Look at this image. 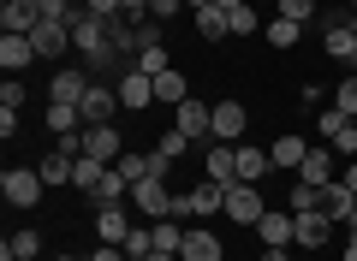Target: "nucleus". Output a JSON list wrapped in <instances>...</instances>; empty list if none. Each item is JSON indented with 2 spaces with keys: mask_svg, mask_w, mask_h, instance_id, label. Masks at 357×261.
<instances>
[{
  "mask_svg": "<svg viewBox=\"0 0 357 261\" xmlns=\"http://www.w3.org/2000/svg\"><path fill=\"white\" fill-rule=\"evenodd\" d=\"M72 48L84 54L89 65H107V54H114V30H107V18H89L84 6L72 13Z\"/></svg>",
  "mask_w": 357,
  "mask_h": 261,
  "instance_id": "1",
  "label": "nucleus"
},
{
  "mask_svg": "<svg viewBox=\"0 0 357 261\" xmlns=\"http://www.w3.org/2000/svg\"><path fill=\"white\" fill-rule=\"evenodd\" d=\"M42 190H48V184H42L36 166H6V173H0V196L13 202V208H36Z\"/></svg>",
  "mask_w": 357,
  "mask_h": 261,
  "instance_id": "2",
  "label": "nucleus"
},
{
  "mask_svg": "<svg viewBox=\"0 0 357 261\" xmlns=\"http://www.w3.org/2000/svg\"><path fill=\"white\" fill-rule=\"evenodd\" d=\"M173 131H185V137L191 143H215V107H208V101H178L173 107Z\"/></svg>",
  "mask_w": 357,
  "mask_h": 261,
  "instance_id": "3",
  "label": "nucleus"
},
{
  "mask_svg": "<svg viewBox=\"0 0 357 261\" xmlns=\"http://www.w3.org/2000/svg\"><path fill=\"white\" fill-rule=\"evenodd\" d=\"M250 232L262 237L268 249H292V244H298V214H292V208H286V214H280V208H268L262 220L250 226Z\"/></svg>",
  "mask_w": 357,
  "mask_h": 261,
  "instance_id": "4",
  "label": "nucleus"
},
{
  "mask_svg": "<svg viewBox=\"0 0 357 261\" xmlns=\"http://www.w3.org/2000/svg\"><path fill=\"white\" fill-rule=\"evenodd\" d=\"M262 214H268V202H262V190H256V184H232V190H227V220H232V226L250 232Z\"/></svg>",
  "mask_w": 357,
  "mask_h": 261,
  "instance_id": "5",
  "label": "nucleus"
},
{
  "mask_svg": "<svg viewBox=\"0 0 357 261\" xmlns=\"http://www.w3.org/2000/svg\"><path fill=\"white\" fill-rule=\"evenodd\" d=\"M30 42H36V60H60V54L72 48V24H66V18H42V24L30 30Z\"/></svg>",
  "mask_w": 357,
  "mask_h": 261,
  "instance_id": "6",
  "label": "nucleus"
},
{
  "mask_svg": "<svg viewBox=\"0 0 357 261\" xmlns=\"http://www.w3.org/2000/svg\"><path fill=\"white\" fill-rule=\"evenodd\" d=\"M178 261H227V249H220V232H208V226H185Z\"/></svg>",
  "mask_w": 357,
  "mask_h": 261,
  "instance_id": "7",
  "label": "nucleus"
},
{
  "mask_svg": "<svg viewBox=\"0 0 357 261\" xmlns=\"http://www.w3.org/2000/svg\"><path fill=\"white\" fill-rule=\"evenodd\" d=\"M84 107V125H114L119 113V84H89V95L77 101Z\"/></svg>",
  "mask_w": 357,
  "mask_h": 261,
  "instance_id": "8",
  "label": "nucleus"
},
{
  "mask_svg": "<svg viewBox=\"0 0 357 261\" xmlns=\"http://www.w3.org/2000/svg\"><path fill=\"white\" fill-rule=\"evenodd\" d=\"M244 131H250L244 101H215V143H244Z\"/></svg>",
  "mask_w": 357,
  "mask_h": 261,
  "instance_id": "9",
  "label": "nucleus"
},
{
  "mask_svg": "<svg viewBox=\"0 0 357 261\" xmlns=\"http://www.w3.org/2000/svg\"><path fill=\"white\" fill-rule=\"evenodd\" d=\"M333 178H340V155H333V149H310V155H304V166H298V184L328 190Z\"/></svg>",
  "mask_w": 357,
  "mask_h": 261,
  "instance_id": "10",
  "label": "nucleus"
},
{
  "mask_svg": "<svg viewBox=\"0 0 357 261\" xmlns=\"http://www.w3.org/2000/svg\"><path fill=\"white\" fill-rule=\"evenodd\" d=\"M131 202H137L143 214H149V220H161L167 208H173V190H167V178H137V184H131Z\"/></svg>",
  "mask_w": 357,
  "mask_h": 261,
  "instance_id": "11",
  "label": "nucleus"
},
{
  "mask_svg": "<svg viewBox=\"0 0 357 261\" xmlns=\"http://www.w3.org/2000/svg\"><path fill=\"white\" fill-rule=\"evenodd\" d=\"M36 24H42V0H6L0 6V30L6 36H30Z\"/></svg>",
  "mask_w": 357,
  "mask_h": 261,
  "instance_id": "12",
  "label": "nucleus"
},
{
  "mask_svg": "<svg viewBox=\"0 0 357 261\" xmlns=\"http://www.w3.org/2000/svg\"><path fill=\"white\" fill-rule=\"evenodd\" d=\"M328 60H340V65H351L357 72V30H351V18H328Z\"/></svg>",
  "mask_w": 357,
  "mask_h": 261,
  "instance_id": "13",
  "label": "nucleus"
},
{
  "mask_svg": "<svg viewBox=\"0 0 357 261\" xmlns=\"http://www.w3.org/2000/svg\"><path fill=\"white\" fill-rule=\"evenodd\" d=\"M84 155H89V161H107V166H114L119 155H126V143H119L114 125H84Z\"/></svg>",
  "mask_w": 357,
  "mask_h": 261,
  "instance_id": "14",
  "label": "nucleus"
},
{
  "mask_svg": "<svg viewBox=\"0 0 357 261\" xmlns=\"http://www.w3.org/2000/svg\"><path fill=\"white\" fill-rule=\"evenodd\" d=\"M119 107H126V113L155 107V77L149 72H126V77H119Z\"/></svg>",
  "mask_w": 357,
  "mask_h": 261,
  "instance_id": "15",
  "label": "nucleus"
},
{
  "mask_svg": "<svg viewBox=\"0 0 357 261\" xmlns=\"http://www.w3.org/2000/svg\"><path fill=\"white\" fill-rule=\"evenodd\" d=\"M89 84H96V77H89L84 65H66V72H54L48 95H54V101H84V95H89Z\"/></svg>",
  "mask_w": 357,
  "mask_h": 261,
  "instance_id": "16",
  "label": "nucleus"
},
{
  "mask_svg": "<svg viewBox=\"0 0 357 261\" xmlns=\"http://www.w3.org/2000/svg\"><path fill=\"white\" fill-rule=\"evenodd\" d=\"M328 237H333L328 208H310V214H298V249H321Z\"/></svg>",
  "mask_w": 357,
  "mask_h": 261,
  "instance_id": "17",
  "label": "nucleus"
},
{
  "mask_svg": "<svg viewBox=\"0 0 357 261\" xmlns=\"http://www.w3.org/2000/svg\"><path fill=\"white\" fill-rule=\"evenodd\" d=\"M268 155H274V166H280V173H298V166H304V155H310V143L298 137V131H286V137L268 143Z\"/></svg>",
  "mask_w": 357,
  "mask_h": 261,
  "instance_id": "18",
  "label": "nucleus"
},
{
  "mask_svg": "<svg viewBox=\"0 0 357 261\" xmlns=\"http://www.w3.org/2000/svg\"><path fill=\"white\" fill-rule=\"evenodd\" d=\"M262 173H274V155L256 149V143H238V184H256Z\"/></svg>",
  "mask_w": 357,
  "mask_h": 261,
  "instance_id": "19",
  "label": "nucleus"
},
{
  "mask_svg": "<svg viewBox=\"0 0 357 261\" xmlns=\"http://www.w3.org/2000/svg\"><path fill=\"white\" fill-rule=\"evenodd\" d=\"M227 190H232V184H215V178H197V190H191V208L203 214V220H208V214H227Z\"/></svg>",
  "mask_w": 357,
  "mask_h": 261,
  "instance_id": "20",
  "label": "nucleus"
},
{
  "mask_svg": "<svg viewBox=\"0 0 357 261\" xmlns=\"http://www.w3.org/2000/svg\"><path fill=\"white\" fill-rule=\"evenodd\" d=\"M30 60H36V42H30V36H0V65H6V72H24V65Z\"/></svg>",
  "mask_w": 357,
  "mask_h": 261,
  "instance_id": "21",
  "label": "nucleus"
},
{
  "mask_svg": "<svg viewBox=\"0 0 357 261\" xmlns=\"http://www.w3.org/2000/svg\"><path fill=\"white\" fill-rule=\"evenodd\" d=\"M321 208H328V220H333V226H345V220H351L357 196H351V190H345V178H333V184L321 190Z\"/></svg>",
  "mask_w": 357,
  "mask_h": 261,
  "instance_id": "22",
  "label": "nucleus"
},
{
  "mask_svg": "<svg viewBox=\"0 0 357 261\" xmlns=\"http://www.w3.org/2000/svg\"><path fill=\"white\" fill-rule=\"evenodd\" d=\"M48 131H54V137L84 131V107H77V101H48Z\"/></svg>",
  "mask_w": 357,
  "mask_h": 261,
  "instance_id": "23",
  "label": "nucleus"
},
{
  "mask_svg": "<svg viewBox=\"0 0 357 261\" xmlns=\"http://www.w3.org/2000/svg\"><path fill=\"white\" fill-rule=\"evenodd\" d=\"M197 36H208V42L232 36V13H227V6H215V0H208L203 13H197Z\"/></svg>",
  "mask_w": 357,
  "mask_h": 261,
  "instance_id": "24",
  "label": "nucleus"
},
{
  "mask_svg": "<svg viewBox=\"0 0 357 261\" xmlns=\"http://www.w3.org/2000/svg\"><path fill=\"white\" fill-rule=\"evenodd\" d=\"M96 232H102V244H126L131 237V220H126V208H102V220H96Z\"/></svg>",
  "mask_w": 357,
  "mask_h": 261,
  "instance_id": "25",
  "label": "nucleus"
},
{
  "mask_svg": "<svg viewBox=\"0 0 357 261\" xmlns=\"http://www.w3.org/2000/svg\"><path fill=\"white\" fill-rule=\"evenodd\" d=\"M155 101H167V107L191 101V84H185V72H161V77H155Z\"/></svg>",
  "mask_w": 357,
  "mask_h": 261,
  "instance_id": "26",
  "label": "nucleus"
},
{
  "mask_svg": "<svg viewBox=\"0 0 357 261\" xmlns=\"http://www.w3.org/2000/svg\"><path fill=\"white\" fill-rule=\"evenodd\" d=\"M36 173H42V184H72V173H77V161H72V155H60V149H54L48 161L36 166Z\"/></svg>",
  "mask_w": 357,
  "mask_h": 261,
  "instance_id": "27",
  "label": "nucleus"
},
{
  "mask_svg": "<svg viewBox=\"0 0 357 261\" xmlns=\"http://www.w3.org/2000/svg\"><path fill=\"white\" fill-rule=\"evenodd\" d=\"M102 178H107V161H89V155H77V173H72L77 190H89V196H96V190H102Z\"/></svg>",
  "mask_w": 357,
  "mask_h": 261,
  "instance_id": "28",
  "label": "nucleus"
},
{
  "mask_svg": "<svg viewBox=\"0 0 357 261\" xmlns=\"http://www.w3.org/2000/svg\"><path fill=\"white\" fill-rule=\"evenodd\" d=\"M262 36L274 42V48H298V36H304V24H292V18H268Z\"/></svg>",
  "mask_w": 357,
  "mask_h": 261,
  "instance_id": "29",
  "label": "nucleus"
},
{
  "mask_svg": "<svg viewBox=\"0 0 357 261\" xmlns=\"http://www.w3.org/2000/svg\"><path fill=\"white\" fill-rule=\"evenodd\" d=\"M13 255H30V261H36V255H42V237H36V232H13L6 244H0V261H13Z\"/></svg>",
  "mask_w": 357,
  "mask_h": 261,
  "instance_id": "30",
  "label": "nucleus"
},
{
  "mask_svg": "<svg viewBox=\"0 0 357 261\" xmlns=\"http://www.w3.org/2000/svg\"><path fill=\"white\" fill-rule=\"evenodd\" d=\"M149 232H155V249H173V255H178V244H185V226H178L173 214H161Z\"/></svg>",
  "mask_w": 357,
  "mask_h": 261,
  "instance_id": "31",
  "label": "nucleus"
},
{
  "mask_svg": "<svg viewBox=\"0 0 357 261\" xmlns=\"http://www.w3.org/2000/svg\"><path fill=\"white\" fill-rule=\"evenodd\" d=\"M328 149H333V155H345V161H357V119H345L340 131H333V137H328Z\"/></svg>",
  "mask_w": 357,
  "mask_h": 261,
  "instance_id": "32",
  "label": "nucleus"
},
{
  "mask_svg": "<svg viewBox=\"0 0 357 261\" xmlns=\"http://www.w3.org/2000/svg\"><path fill=\"white\" fill-rule=\"evenodd\" d=\"M185 149H191L185 131H161V137H155V155H167V161H185Z\"/></svg>",
  "mask_w": 357,
  "mask_h": 261,
  "instance_id": "33",
  "label": "nucleus"
},
{
  "mask_svg": "<svg viewBox=\"0 0 357 261\" xmlns=\"http://www.w3.org/2000/svg\"><path fill=\"white\" fill-rule=\"evenodd\" d=\"M137 72H149V77L173 72V60H167V48H161V42H155V48H143V54H137Z\"/></svg>",
  "mask_w": 357,
  "mask_h": 261,
  "instance_id": "34",
  "label": "nucleus"
},
{
  "mask_svg": "<svg viewBox=\"0 0 357 261\" xmlns=\"http://www.w3.org/2000/svg\"><path fill=\"white\" fill-rule=\"evenodd\" d=\"M119 249H126L131 261H143V255H149V249H155V232H149V226H131V237H126V244H119Z\"/></svg>",
  "mask_w": 357,
  "mask_h": 261,
  "instance_id": "35",
  "label": "nucleus"
},
{
  "mask_svg": "<svg viewBox=\"0 0 357 261\" xmlns=\"http://www.w3.org/2000/svg\"><path fill=\"white\" fill-rule=\"evenodd\" d=\"M274 18H292V24H310L316 18V0H280V13Z\"/></svg>",
  "mask_w": 357,
  "mask_h": 261,
  "instance_id": "36",
  "label": "nucleus"
},
{
  "mask_svg": "<svg viewBox=\"0 0 357 261\" xmlns=\"http://www.w3.org/2000/svg\"><path fill=\"white\" fill-rule=\"evenodd\" d=\"M256 30H262L256 6H232V36H256Z\"/></svg>",
  "mask_w": 357,
  "mask_h": 261,
  "instance_id": "37",
  "label": "nucleus"
},
{
  "mask_svg": "<svg viewBox=\"0 0 357 261\" xmlns=\"http://www.w3.org/2000/svg\"><path fill=\"white\" fill-rule=\"evenodd\" d=\"M114 166H119V173L131 178V184H137V178H149V155H131V149H126V155H119Z\"/></svg>",
  "mask_w": 357,
  "mask_h": 261,
  "instance_id": "38",
  "label": "nucleus"
},
{
  "mask_svg": "<svg viewBox=\"0 0 357 261\" xmlns=\"http://www.w3.org/2000/svg\"><path fill=\"white\" fill-rule=\"evenodd\" d=\"M310 208H321V190L316 184H292V214H310Z\"/></svg>",
  "mask_w": 357,
  "mask_h": 261,
  "instance_id": "39",
  "label": "nucleus"
},
{
  "mask_svg": "<svg viewBox=\"0 0 357 261\" xmlns=\"http://www.w3.org/2000/svg\"><path fill=\"white\" fill-rule=\"evenodd\" d=\"M333 107H340V113H351V119H357V77H345V84L333 89Z\"/></svg>",
  "mask_w": 357,
  "mask_h": 261,
  "instance_id": "40",
  "label": "nucleus"
},
{
  "mask_svg": "<svg viewBox=\"0 0 357 261\" xmlns=\"http://www.w3.org/2000/svg\"><path fill=\"white\" fill-rule=\"evenodd\" d=\"M84 13L89 18H119V13H126V0H84Z\"/></svg>",
  "mask_w": 357,
  "mask_h": 261,
  "instance_id": "41",
  "label": "nucleus"
},
{
  "mask_svg": "<svg viewBox=\"0 0 357 261\" xmlns=\"http://www.w3.org/2000/svg\"><path fill=\"white\" fill-rule=\"evenodd\" d=\"M0 107H24V84H18L13 72H6V84H0Z\"/></svg>",
  "mask_w": 357,
  "mask_h": 261,
  "instance_id": "42",
  "label": "nucleus"
},
{
  "mask_svg": "<svg viewBox=\"0 0 357 261\" xmlns=\"http://www.w3.org/2000/svg\"><path fill=\"white\" fill-rule=\"evenodd\" d=\"M173 13H185V0H149V18H155V24H167Z\"/></svg>",
  "mask_w": 357,
  "mask_h": 261,
  "instance_id": "43",
  "label": "nucleus"
},
{
  "mask_svg": "<svg viewBox=\"0 0 357 261\" xmlns=\"http://www.w3.org/2000/svg\"><path fill=\"white\" fill-rule=\"evenodd\" d=\"M345 190L357 196V161H345Z\"/></svg>",
  "mask_w": 357,
  "mask_h": 261,
  "instance_id": "44",
  "label": "nucleus"
},
{
  "mask_svg": "<svg viewBox=\"0 0 357 261\" xmlns=\"http://www.w3.org/2000/svg\"><path fill=\"white\" fill-rule=\"evenodd\" d=\"M262 261H292V249H262Z\"/></svg>",
  "mask_w": 357,
  "mask_h": 261,
  "instance_id": "45",
  "label": "nucleus"
},
{
  "mask_svg": "<svg viewBox=\"0 0 357 261\" xmlns=\"http://www.w3.org/2000/svg\"><path fill=\"white\" fill-rule=\"evenodd\" d=\"M143 261H178V255H173V249H149V255H143Z\"/></svg>",
  "mask_w": 357,
  "mask_h": 261,
  "instance_id": "46",
  "label": "nucleus"
},
{
  "mask_svg": "<svg viewBox=\"0 0 357 261\" xmlns=\"http://www.w3.org/2000/svg\"><path fill=\"white\" fill-rule=\"evenodd\" d=\"M345 261H357V237H345Z\"/></svg>",
  "mask_w": 357,
  "mask_h": 261,
  "instance_id": "47",
  "label": "nucleus"
},
{
  "mask_svg": "<svg viewBox=\"0 0 357 261\" xmlns=\"http://www.w3.org/2000/svg\"><path fill=\"white\" fill-rule=\"evenodd\" d=\"M215 6H227V13H232V6H250V0H215Z\"/></svg>",
  "mask_w": 357,
  "mask_h": 261,
  "instance_id": "48",
  "label": "nucleus"
},
{
  "mask_svg": "<svg viewBox=\"0 0 357 261\" xmlns=\"http://www.w3.org/2000/svg\"><path fill=\"white\" fill-rule=\"evenodd\" d=\"M185 6H191V13H203V6H208V0H185Z\"/></svg>",
  "mask_w": 357,
  "mask_h": 261,
  "instance_id": "49",
  "label": "nucleus"
},
{
  "mask_svg": "<svg viewBox=\"0 0 357 261\" xmlns=\"http://www.w3.org/2000/svg\"><path fill=\"white\" fill-rule=\"evenodd\" d=\"M345 13H357V0H345Z\"/></svg>",
  "mask_w": 357,
  "mask_h": 261,
  "instance_id": "50",
  "label": "nucleus"
},
{
  "mask_svg": "<svg viewBox=\"0 0 357 261\" xmlns=\"http://www.w3.org/2000/svg\"><path fill=\"white\" fill-rule=\"evenodd\" d=\"M13 261H30V255H13Z\"/></svg>",
  "mask_w": 357,
  "mask_h": 261,
  "instance_id": "51",
  "label": "nucleus"
},
{
  "mask_svg": "<svg viewBox=\"0 0 357 261\" xmlns=\"http://www.w3.org/2000/svg\"><path fill=\"white\" fill-rule=\"evenodd\" d=\"M351 30H357V13H351Z\"/></svg>",
  "mask_w": 357,
  "mask_h": 261,
  "instance_id": "52",
  "label": "nucleus"
},
{
  "mask_svg": "<svg viewBox=\"0 0 357 261\" xmlns=\"http://www.w3.org/2000/svg\"><path fill=\"white\" fill-rule=\"evenodd\" d=\"M60 261H72V255H60Z\"/></svg>",
  "mask_w": 357,
  "mask_h": 261,
  "instance_id": "53",
  "label": "nucleus"
}]
</instances>
